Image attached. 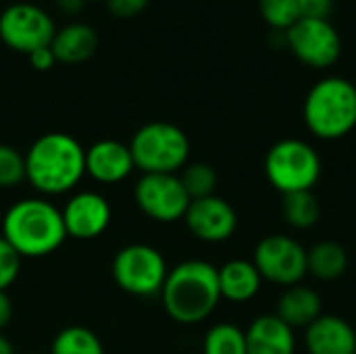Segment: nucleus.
Instances as JSON below:
<instances>
[{"instance_id":"aec40b11","label":"nucleus","mask_w":356,"mask_h":354,"mask_svg":"<svg viewBox=\"0 0 356 354\" xmlns=\"http://www.w3.org/2000/svg\"><path fill=\"white\" fill-rule=\"evenodd\" d=\"M348 267V252L342 244L323 240L307 250V271L323 282L338 280Z\"/></svg>"},{"instance_id":"423d86ee","label":"nucleus","mask_w":356,"mask_h":354,"mask_svg":"<svg viewBox=\"0 0 356 354\" xmlns=\"http://www.w3.org/2000/svg\"><path fill=\"white\" fill-rule=\"evenodd\" d=\"M265 175L282 194L313 190L321 177V159L309 142L286 138L269 148Z\"/></svg>"},{"instance_id":"a878e982","label":"nucleus","mask_w":356,"mask_h":354,"mask_svg":"<svg viewBox=\"0 0 356 354\" xmlns=\"http://www.w3.org/2000/svg\"><path fill=\"white\" fill-rule=\"evenodd\" d=\"M25 182V154L0 144V188H15Z\"/></svg>"},{"instance_id":"9b49d317","label":"nucleus","mask_w":356,"mask_h":354,"mask_svg":"<svg viewBox=\"0 0 356 354\" xmlns=\"http://www.w3.org/2000/svg\"><path fill=\"white\" fill-rule=\"evenodd\" d=\"M252 263L263 280L286 288L298 286L309 273L305 246L284 234L265 236L254 248Z\"/></svg>"},{"instance_id":"393cba45","label":"nucleus","mask_w":356,"mask_h":354,"mask_svg":"<svg viewBox=\"0 0 356 354\" xmlns=\"http://www.w3.org/2000/svg\"><path fill=\"white\" fill-rule=\"evenodd\" d=\"M263 19L275 29H288L300 19L298 0H259Z\"/></svg>"},{"instance_id":"9d476101","label":"nucleus","mask_w":356,"mask_h":354,"mask_svg":"<svg viewBox=\"0 0 356 354\" xmlns=\"http://www.w3.org/2000/svg\"><path fill=\"white\" fill-rule=\"evenodd\" d=\"M286 44L298 61L309 67H332L342 54V38L330 19L300 17L286 29Z\"/></svg>"},{"instance_id":"72a5a7b5","label":"nucleus","mask_w":356,"mask_h":354,"mask_svg":"<svg viewBox=\"0 0 356 354\" xmlns=\"http://www.w3.org/2000/svg\"><path fill=\"white\" fill-rule=\"evenodd\" d=\"M88 2H98V0H88Z\"/></svg>"},{"instance_id":"4be33fe9","label":"nucleus","mask_w":356,"mask_h":354,"mask_svg":"<svg viewBox=\"0 0 356 354\" xmlns=\"http://www.w3.org/2000/svg\"><path fill=\"white\" fill-rule=\"evenodd\" d=\"M50 354H104V346L92 330L69 325L54 336Z\"/></svg>"},{"instance_id":"dca6fc26","label":"nucleus","mask_w":356,"mask_h":354,"mask_svg":"<svg viewBox=\"0 0 356 354\" xmlns=\"http://www.w3.org/2000/svg\"><path fill=\"white\" fill-rule=\"evenodd\" d=\"M248 354H294V330L277 315H261L246 330Z\"/></svg>"},{"instance_id":"0eeeda50","label":"nucleus","mask_w":356,"mask_h":354,"mask_svg":"<svg viewBox=\"0 0 356 354\" xmlns=\"http://www.w3.org/2000/svg\"><path fill=\"white\" fill-rule=\"evenodd\" d=\"M115 284L131 296H156L167 280L165 257L148 244H127L113 259Z\"/></svg>"},{"instance_id":"2eb2a0df","label":"nucleus","mask_w":356,"mask_h":354,"mask_svg":"<svg viewBox=\"0 0 356 354\" xmlns=\"http://www.w3.org/2000/svg\"><path fill=\"white\" fill-rule=\"evenodd\" d=\"M305 344L309 354H355V328L338 315H321L307 328Z\"/></svg>"},{"instance_id":"4468645a","label":"nucleus","mask_w":356,"mask_h":354,"mask_svg":"<svg viewBox=\"0 0 356 354\" xmlns=\"http://www.w3.org/2000/svg\"><path fill=\"white\" fill-rule=\"evenodd\" d=\"M129 146L117 140H100L86 148V173L98 184H119L134 171Z\"/></svg>"},{"instance_id":"f257e3e1","label":"nucleus","mask_w":356,"mask_h":354,"mask_svg":"<svg viewBox=\"0 0 356 354\" xmlns=\"http://www.w3.org/2000/svg\"><path fill=\"white\" fill-rule=\"evenodd\" d=\"M83 175L86 148L65 131L40 136L25 152V182L42 194H67Z\"/></svg>"},{"instance_id":"bb28decb","label":"nucleus","mask_w":356,"mask_h":354,"mask_svg":"<svg viewBox=\"0 0 356 354\" xmlns=\"http://www.w3.org/2000/svg\"><path fill=\"white\" fill-rule=\"evenodd\" d=\"M21 257L19 252L0 236V292H6L21 273Z\"/></svg>"},{"instance_id":"c756f323","label":"nucleus","mask_w":356,"mask_h":354,"mask_svg":"<svg viewBox=\"0 0 356 354\" xmlns=\"http://www.w3.org/2000/svg\"><path fill=\"white\" fill-rule=\"evenodd\" d=\"M27 58H29V65L33 69H38V71H48L50 67L56 65V56H54V52H52L50 46H42V48L29 52Z\"/></svg>"},{"instance_id":"7c9ffc66","label":"nucleus","mask_w":356,"mask_h":354,"mask_svg":"<svg viewBox=\"0 0 356 354\" xmlns=\"http://www.w3.org/2000/svg\"><path fill=\"white\" fill-rule=\"evenodd\" d=\"M13 317V303L6 292H0V332L10 323Z\"/></svg>"},{"instance_id":"6ab92c4d","label":"nucleus","mask_w":356,"mask_h":354,"mask_svg":"<svg viewBox=\"0 0 356 354\" xmlns=\"http://www.w3.org/2000/svg\"><path fill=\"white\" fill-rule=\"evenodd\" d=\"M284 323H288L292 330L296 328H309L313 321H317L323 315L321 309V298L315 290L307 286H292L286 288L277 303V313H275Z\"/></svg>"},{"instance_id":"ddd939ff","label":"nucleus","mask_w":356,"mask_h":354,"mask_svg":"<svg viewBox=\"0 0 356 354\" xmlns=\"http://www.w3.org/2000/svg\"><path fill=\"white\" fill-rule=\"evenodd\" d=\"M67 238L73 240H94L102 236L111 223V204L108 200L92 190L73 194L60 209Z\"/></svg>"},{"instance_id":"c85d7f7f","label":"nucleus","mask_w":356,"mask_h":354,"mask_svg":"<svg viewBox=\"0 0 356 354\" xmlns=\"http://www.w3.org/2000/svg\"><path fill=\"white\" fill-rule=\"evenodd\" d=\"M298 6H300V17L327 19L334 6V0H298Z\"/></svg>"},{"instance_id":"473e14b6","label":"nucleus","mask_w":356,"mask_h":354,"mask_svg":"<svg viewBox=\"0 0 356 354\" xmlns=\"http://www.w3.org/2000/svg\"><path fill=\"white\" fill-rule=\"evenodd\" d=\"M0 354H17L13 344H10V340L6 336H2V332H0Z\"/></svg>"},{"instance_id":"2f4dec72","label":"nucleus","mask_w":356,"mask_h":354,"mask_svg":"<svg viewBox=\"0 0 356 354\" xmlns=\"http://www.w3.org/2000/svg\"><path fill=\"white\" fill-rule=\"evenodd\" d=\"M88 0H56V6L63 10V13H69V15H77L81 8H83V4H86Z\"/></svg>"},{"instance_id":"1a4fd4ad","label":"nucleus","mask_w":356,"mask_h":354,"mask_svg":"<svg viewBox=\"0 0 356 354\" xmlns=\"http://www.w3.org/2000/svg\"><path fill=\"white\" fill-rule=\"evenodd\" d=\"M134 198L138 209L159 223H175L184 219L192 202L177 173H142L136 182Z\"/></svg>"},{"instance_id":"7ed1b4c3","label":"nucleus","mask_w":356,"mask_h":354,"mask_svg":"<svg viewBox=\"0 0 356 354\" xmlns=\"http://www.w3.org/2000/svg\"><path fill=\"white\" fill-rule=\"evenodd\" d=\"M2 238L21 259H42L52 255L67 240L60 209L46 198L17 200L2 219Z\"/></svg>"},{"instance_id":"b1692460","label":"nucleus","mask_w":356,"mask_h":354,"mask_svg":"<svg viewBox=\"0 0 356 354\" xmlns=\"http://www.w3.org/2000/svg\"><path fill=\"white\" fill-rule=\"evenodd\" d=\"M181 186L188 192L190 200L207 198L213 196L217 190V173L211 165L207 163H192L186 165L179 173Z\"/></svg>"},{"instance_id":"cd10ccee","label":"nucleus","mask_w":356,"mask_h":354,"mask_svg":"<svg viewBox=\"0 0 356 354\" xmlns=\"http://www.w3.org/2000/svg\"><path fill=\"white\" fill-rule=\"evenodd\" d=\"M108 4V10L115 15V17H136L140 15L148 4L150 0H106Z\"/></svg>"},{"instance_id":"6e6552de","label":"nucleus","mask_w":356,"mask_h":354,"mask_svg":"<svg viewBox=\"0 0 356 354\" xmlns=\"http://www.w3.org/2000/svg\"><path fill=\"white\" fill-rule=\"evenodd\" d=\"M56 25L48 10L33 2H13L0 13V40L19 52L50 46Z\"/></svg>"},{"instance_id":"39448f33","label":"nucleus","mask_w":356,"mask_h":354,"mask_svg":"<svg viewBox=\"0 0 356 354\" xmlns=\"http://www.w3.org/2000/svg\"><path fill=\"white\" fill-rule=\"evenodd\" d=\"M134 167L142 173H179L190 159V140L169 121H150L129 140Z\"/></svg>"},{"instance_id":"412c9836","label":"nucleus","mask_w":356,"mask_h":354,"mask_svg":"<svg viewBox=\"0 0 356 354\" xmlns=\"http://www.w3.org/2000/svg\"><path fill=\"white\" fill-rule=\"evenodd\" d=\"M282 213H284V219L288 221V225H292L296 230H309L319 221L321 207H319V200L313 194V190H305V192L284 194Z\"/></svg>"},{"instance_id":"f3484780","label":"nucleus","mask_w":356,"mask_h":354,"mask_svg":"<svg viewBox=\"0 0 356 354\" xmlns=\"http://www.w3.org/2000/svg\"><path fill=\"white\" fill-rule=\"evenodd\" d=\"M50 48L56 56V63L79 65L86 63L98 48V33L90 23L73 21L56 29Z\"/></svg>"},{"instance_id":"f8f14e48","label":"nucleus","mask_w":356,"mask_h":354,"mask_svg":"<svg viewBox=\"0 0 356 354\" xmlns=\"http://www.w3.org/2000/svg\"><path fill=\"white\" fill-rule=\"evenodd\" d=\"M184 221L194 238L209 244L225 242L238 230V215L234 207L217 194L192 200Z\"/></svg>"},{"instance_id":"a211bd4d","label":"nucleus","mask_w":356,"mask_h":354,"mask_svg":"<svg viewBox=\"0 0 356 354\" xmlns=\"http://www.w3.org/2000/svg\"><path fill=\"white\" fill-rule=\"evenodd\" d=\"M221 298L232 303H248L252 300L263 284V277L252 261L234 259L217 269Z\"/></svg>"},{"instance_id":"f704fd0d","label":"nucleus","mask_w":356,"mask_h":354,"mask_svg":"<svg viewBox=\"0 0 356 354\" xmlns=\"http://www.w3.org/2000/svg\"><path fill=\"white\" fill-rule=\"evenodd\" d=\"M355 354H356V353H355Z\"/></svg>"},{"instance_id":"20e7f679","label":"nucleus","mask_w":356,"mask_h":354,"mask_svg":"<svg viewBox=\"0 0 356 354\" xmlns=\"http://www.w3.org/2000/svg\"><path fill=\"white\" fill-rule=\"evenodd\" d=\"M309 131L321 140H340L356 127V86L332 75L317 81L302 108Z\"/></svg>"},{"instance_id":"f03ea898","label":"nucleus","mask_w":356,"mask_h":354,"mask_svg":"<svg viewBox=\"0 0 356 354\" xmlns=\"http://www.w3.org/2000/svg\"><path fill=\"white\" fill-rule=\"evenodd\" d=\"M161 300L167 315L181 325L204 321L221 300L217 267L200 259L175 265L167 273Z\"/></svg>"},{"instance_id":"5701e85b","label":"nucleus","mask_w":356,"mask_h":354,"mask_svg":"<svg viewBox=\"0 0 356 354\" xmlns=\"http://www.w3.org/2000/svg\"><path fill=\"white\" fill-rule=\"evenodd\" d=\"M204 354H248L246 351V332L234 323L213 325L202 342Z\"/></svg>"}]
</instances>
